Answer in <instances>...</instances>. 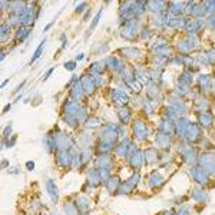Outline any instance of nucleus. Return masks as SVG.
Listing matches in <instances>:
<instances>
[{"mask_svg": "<svg viewBox=\"0 0 215 215\" xmlns=\"http://www.w3.org/2000/svg\"><path fill=\"white\" fill-rule=\"evenodd\" d=\"M30 34V26H25L20 25L16 29V33H15V37H16V42H25Z\"/></svg>", "mask_w": 215, "mask_h": 215, "instance_id": "f257e3e1", "label": "nucleus"}, {"mask_svg": "<svg viewBox=\"0 0 215 215\" xmlns=\"http://www.w3.org/2000/svg\"><path fill=\"white\" fill-rule=\"evenodd\" d=\"M46 189L49 192V197H50V199H52V202H58L59 192H58V186L55 185L53 179H48V182H46Z\"/></svg>", "mask_w": 215, "mask_h": 215, "instance_id": "f03ea898", "label": "nucleus"}, {"mask_svg": "<svg viewBox=\"0 0 215 215\" xmlns=\"http://www.w3.org/2000/svg\"><path fill=\"white\" fill-rule=\"evenodd\" d=\"M56 164L59 166H66V165H72V158L67 154L66 151H60L58 154V158H56Z\"/></svg>", "mask_w": 215, "mask_h": 215, "instance_id": "7ed1b4c3", "label": "nucleus"}, {"mask_svg": "<svg viewBox=\"0 0 215 215\" xmlns=\"http://www.w3.org/2000/svg\"><path fill=\"white\" fill-rule=\"evenodd\" d=\"M83 86H82V83L80 82H78L76 85H73V88H72V91H70V93H72V98L73 99H80L82 98V95H83Z\"/></svg>", "mask_w": 215, "mask_h": 215, "instance_id": "20e7f679", "label": "nucleus"}, {"mask_svg": "<svg viewBox=\"0 0 215 215\" xmlns=\"http://www.w3.org/2000/svg\"><path fill=\"white\" fill-rule=\"evenodd\" d=\"M45 43H46V39H43V40L40 42V45L37 46V49L34 50L33 56H32V59H30V63H34V62L42 56V53H43V48H45Z\"/></svg>", "mask_w": 215, "mask_h": 215, "instance_id": "39448f33", "label": "nucleus"}, {"mask_svg": "<svg viewBox=\"0 0 215 215\" xmlns=\"http://www.w3.org/2000/svg\"><path fill=\"white\" fill-rule=\"evenodd\" d=\"M65 212H66V215H78L79 214L76 205H73V204H67V205H65Z\"/></svg>", "mask_w": 215, "mask_h": 215, "instance_id": "423d86ee", "label": "nucleus"}, {"mask_svg": "<svg viewBox=\"0 0 215 215\" xmlns=\"http://www.w3.org/2000/svg\"><path fill=\"white\" fill-rule=\"evenodd\" d=\"M100 16H102V9H100L99 12L96 13V16L93 17V20H92V23H91V27H89V30H88V32H89V34H91V32H92V30H93V29H95V27H96V25H98V22H99Z\"/></svg>", "mask_w": 215, "mask_h": 215, "instance_id": "0eeeda50", "label": "nucleus"}, {"mask_svg": "<svg viewBox=\"0 0 215 215\" xmlns=\"http://www.w3.org/2000/svg\"><path fill=\"white\" fill-rule=\"evenodd\" d=\"M76 66H78V62H76V60H70V62H66V63L63 65V67H65L66 70H69V72H73L75 69H76Z\"/></svg>", "mask_w": 215, "mask_h": 215, "instance_id": "6e6552de", "label": "nucleus"}, {"mask_svg": "<svg viewBox=\"0 0 215 215\" xmlns=\"http://www.w3.org/2000/svg\"><path fill=\"white\" fill-rule=\"evenodd\" d=\"M12 128H13V125L9 124L6 128H4V131H3V141H6L10 138V133H12Z\"/></svg>", "mask_w": 215, "mask_h": 215, "instance_id": "1a4fd4ad", "label": "nucleus"}, {"mask_svg": "<svg viewBox=\"0 0 215 215\" xmlns=\"http://www.w3.org/2000/svg\"><path fill=\"white\" fill-rule=\"evenodd\" d=\"M86 10H88V3H85V1H83V3H80V4L76 7L75 13H76V15H82L83 12H86Z\"/></svg>", "mask_w": 215, "mask_h": 215, "instance_id": "9d476101", "label": "nucleus"}, {"mask_svg": "<svg viewBox=\"0 0 215 215\" xmlns=\"http://www.w3.org/2000/svg\"><path fill=\"white\" fill-rule=\"evenodd\" d=\"M16 141H17V136H16V135H13L12 138H9L7 141H6V146H9V148H13V146H15V143H16Z\"/></svg>", "mask_w": 215, "mask_h": 215, "instance_id": "9b49d317", "label": "nucleus"}, {"mask_svg": "<svg viewBox=\"0 0 215 215\" xmlns=\"http://www.w3.org/2000/svg\"><path fill=\"white\" fill-rule=\"evenodd\" d=\"M60 42H62V49H65V48H67V37L65 33L60 34Z\"/></svg>", "mask_w": 215, "mask_h": 215, "instance_id": "f8f14e48", "label": "nucleus"}, {"mask_svg": "<svg viewBox=\"0 0 215 215\" xmlns=\"http://www.w3.org/2000/svg\"><path fill=\"white\" fill-rule=\"evenodd\" d=\"M53 72H55V67H50L49 70L46 72V75H45V78H43V80H48V79H49V78H50V75L53 73Z\"/></svg>", "mask_w": 215, "mask_h": 215, "instance_id": "ddd939ff", "label": "nucleus"}, {"mask_svg": "<svg viewBox=\"0 0 215 215\" xmlns=\"http://www.w3.org/2000/svg\"><path fill=\"white\" fill-rule=\"evenodd\" d=\"M6 7H10V3H7V1L3 0V1H1V12H6V10H7Z\"/></svg>", "mask_w": 215, "mask_h": 215, "instance_id": "4468645a", "label": "nucleus"}, {"mask_svg": "<svg viewBox=\"0 0 215 215\" xmlns=\"http://www.w3.org/2000/svg\"><path fill=\"white\" fill-rule=\"evenodd\" d=\"M26 166H27V169H29V171H33L34 162H33V161H29V162H26Z\"/></svg>", "mask_w": 215, "mask_h": 215, "instance_id": "2eb2a0df", "label": "nucleus"}, {"mask_svg": "<svg viewBox=\"0 0 215 215\" xmlns=\"http://www.w3.org/2000/svg\"><path fill=\"white\" fill-rule=\"evenodd\" d=\"M25 83H26V80H23V82L20 83V85H17V86H16V89H15V93H17V92H20V91H22V88L25 86Z\"/></svg>", "mask_w": 215, "mask_h": 215, "instance_id": "dca6fc26", "label": "nucleus"}, {"mask_svg": "<svg viewBox=\"0 0 215 215\" xmlns=\"http://www.w3.org/2000/svg\"><path fill=\"white\" fill-rule=\"evenodd\" d=\"M19 172H20V169H19L17 166H16V168H12V169L9 171V174H13V175H15V174H19Z\"/></svg>", "mask_w": 215, "mask_h": 215, "instance_id": "f3484780", "label": "nucleus"}, {"mask_svg": "<svg viewBox=\"0 0 215 215\" xmlns=\"http://www.w3.org/2000/svg\"><path fill=\"white\" fill-rule=\"evenodd\" d=\"M85 58V55L83 53H79V55H76V62H79V60H82Z\"/></svg>", "mask_w": 215, "mask_h": 215, "instance_id": "a211bd4d", "label": "nucleus"}, {"mask_svg": "<svg viewBox=\"0 0 215 215\" xmlns=\"http://www.w3.org/2000/svg\"><path fill=\"white\" fill-rule=\"evenodd\" d=\"M10 106H12L10 103H9V105H6V106H4V109H3V113H6L7 110H10Z\"/></svg>", "mask_w": 215, "mask_h": 215, "instance_id": "6ab92c4d", "label": "nucleus"}, {"mask_svg": "<svg viewBox=\"0 0 215 215\" xmlns=\"http://www.w3.org/2000/svg\"><path fill=\"white\" fill-rule=\"evenodd\" d=\"M6 53H7V52H6V50H4V49L1 50V56H0V59H1V60H3V59L6 58Z\"/></svg>", "mask_w": 215, "mask_h": 215, "instance_id": "aec40b11", "label": "nucleus"}, {"mask_svg": "<svg viewBox=\"0 0 215 215\" xmlns=\"http://www.w3.org/2000/svg\"><path fill=\"white\" fill-rule=\"evenodd\" d=\"M9 80H10L9 78H7V79H4V80H3V83H1V88H4V86H6V85L9 83Z\"/></svg>", "mask_w": 215, "mask_h": 215, "instance_id": "412c9836", "label": "nucleus"}, {"mask_svg": "<svg viewBox=\"0 0 215 215\" xmlns=\"http://www.w3.org/2000/svg\"><path fill=\"white\" fill-rule=\"evenodd\" d=\"M53 23H55V22H52V23H49V25H48V26H46V27H45V30H49L50 27L53 26Z\"/></svg>", "mask_w": 215, "mask_h": 215, "instance_id": "4be33fe9", "label": "nucleus"}, {"mask_svg": "<svg viewBox=\"0 0 215 215\" xmlns=\"http://www.w3.org/2000/svg\"><path fill=\"white\" fill-rule=\"evenodd\" d=\"M7 165H9V162H7V161H3V162H1V166H3V168H6Z\"/></svg>", "mask_w": 215, "mask_h": 215, "instance_id": "5701e85b", "label": "nucleus"}, {"mask_svg": "<svg viewBox=\"0 0 215 215\" xmlns=\"http://www.w3.org/2000/svg\"><path fill=\"white\" fill-rule=\"evenodd\" d=\"M50 215H59L58 212H50Z\"/></svg>", "mask_w": 215, "mask_h": 215, "instance_id": "b1692460", "label": "nucleus"}]
</instances>
